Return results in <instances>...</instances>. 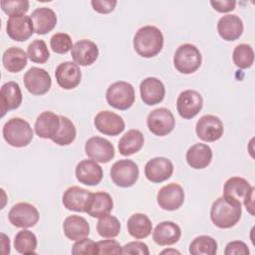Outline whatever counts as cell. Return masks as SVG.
Instances as JSON below:
<instances>
[{
	"mask_svg": "<svg viewBox=\"0 0 255 255\" xmlns=\"http://www.w3.org/2000/svg\"><path fill=\"white\" fill-rule=\"evenodd\" d=\"M163 47L161 31L151 25L139 28L133 37V49L143 58H152L159 54Z\"/></svg>",
	"mask_w": 255,
	"mask_h": 255,
	"instance_id": "1",
	"label": "cell"
},
{
	"mask_svg": "<svg viewBox=\"0 0 255 255\" xmlns=\"http://www.w3.org/2000/svg\"><path fill=\"white\" fill-rule=\"evenodd\" d=\"M242 214L241 204L230 202L223 196L218 197L211 206L210 219L212 223L221 229L231 228L236 225Z\"/></svg>",
	"mask_w": 255,
	"mask_h": 255,
	"instance_id": "2",
	"label": "cell"
},
{
	"mask_svg": "<svg viewBox=\"0 0 255 255\" xmlns=\"http://www.w3.org/2000/svg\"><path fill=\"white\" fill-rule=\"evenodd\" d=\"M5 141L14 147L27 146L33 139V129L30 124L21 118L8 120L2 129Z\"/></svg>",
	"mask_w": 255,
	"mask_h": 255,
	"instance_id": "3",
	"label": "cell"
},
{
	"mask_svg": "<svg viewBox=\"0 0 255 255\" xmlns=\"http://www.w3.org/2000/svg\"><path fill=\"white\" fill-rule=\"evenodd\" d=\"M202 63L199 49L189 43L180 45L173 56V65L181 74H192L196 72Z\"/></svg>",
	"mask_w": 255,
	"mask_h": 255,
	"instance_id": "4",
	"label": "cell"
},
{
	"mask_svg": "<svg viewBox=\"0 0 255 255\" xmlns=\"http://www.w3.org/2000/svg\"><path fill=\"white\" fill-rule=\"evenodd\" d=\"M106 99L112 108L126 111L129 109L134 103V89L132 85L128 82H116L109 86L106 93Z\"/></svg>",
	"mask_w": 255,
	"mask_h": 255,
	"instance_id": "5",
	"label": "cell"
},
{
	"mask_svg": "<svg viewBox=\"0 0 255 255\" xmlns=\"http://www.w3.org/2000/svg\"><path fill=\"white\" fill-rule=\"evenodd\" d=\"M111 178L113 182L123 188L132 186L138 179V166L131 159H120L111 167Z\"/></svg>",
	"mask_w": 255,
	"mask_h": 255,
	"instance_id": "6",
	"label": "cell"
},
{
	"mask_svg": "<svg viewBox=\"0 0 255 255\" xmlns=\"http://www.w3.org/2000/svg\"><path fill=\"white\" fill-rule=\"evenodd\" d=\"M39 211L31 203L19 202L13 205L8 213L10 223L18 228H30L39 221Z\"/></svg>",
	"mask_w": 255,
	"mask_h": 255,
	"instance_id": "7",
	"label": "cell"
},
{
	"mask_svg": "<svg viewBox=\"0 0 255 255\" xmlns=\"http://www.w3.org/2000/svg\"><path fill=\"white\" fill-rule=\"evenodd\" d=\"M146 125L151 133L157 136H164L173 130L175 120L168 109L158 108L148 114Z\"/></svg>",
	"mask_w": 255,
	"mask_h": 255,
	"instance_id": "8",
	"label": "cell"
},
{
	"mask_svg": "<svg viewBox=\"0 0 255 255\" xmlns=\"http://www.w3.org/2000/svg\"><path fill=\"white\" fill-rule=\"evenodd\" d=\"M23 82L27 91L35 96L46 94L52 85L50 74L42 68L32 67L23 76Z\"/></svg>",
	"mask_w": 255,
	"mask_h": 255,
	"instance_id": "9",
	"label": "cell"
},
{
	"mask_svg": "<svg viewBox=\"0 0 255 255\" xmlns=\"http://www.w3.org/2000/svg\"><path fill=\"white\" fill-rule=\"evenodd\" d=\"M195 131L197 136L203 141H216L223 135V123L216 116L205 115L197 121Z\"/></svg>",
	"mask_w": 255,
	"mask_h": 255,
	"instance_id": "10",
	"label": "cell"
},
{
	"mask_svg": "<svg viewBox=\"0 0 255 255\" xmlns=\"http://www.w3.org/2000/svg\"><path fill=\"white\" fill-rule=\"evenodd\" d=\"M203 107V99L195 90H185L181 92L176 101L178 115L184 120L194 118Z\"/></svg>",
	"mask_w": 255,
	"mask_h": 255,
	"instance_id": "11",
	"label": "cell"
},
{
	"mask_svg": "<svg viewBox=\"0 0 255 255\" xmlns=\"http://www.w3.org/2000/svg\"><path fill=\"white\" fill-rule=\"evenodd\" d=\"M184 190L178 183H168L162 186L156 195L157 204L167 211L177 210L184 202Z\"/></svg>",
	"mask_w": 255,
	"mask_h": 255,
	"instance_id": "12",
	"label": "cell"
},
{
	"mask_svg": "<svg viewBox=\"0 0 255 255\" xmlns=\"http://www.w3.org/2000/svg\"><path fill=\"white\" fill-rule=\"evenodd\" d=\"M85 152L97 162L107 163L115 156V147L111 141L101 136L90 137L85 144Z\"/></svg>",
	"mask_w": 255,
	"mask_h": 255,
	"instance_id": "13",
	"label": "cell"
},
{
	"mask_svg": "<svg viewBox=\"0 0 255 255\" xmlns=\"http://www.w3.org/2000/svg\"><path fill=\"white\" fill-rule=\"evenodd\" d=\"M96 128L110 136L119 135L125 129V122L121 116L114 112L102 111L98 113L94 119Z\"/></svg>",
	"mask_w": 255,
	"mask_h": 255,
	"instance_id": "14",
	"label": "cell"
},
{
	"mask_svg": "<svg viewBox=\"0 0 255 255\" xmlns=\"http://www.w3.org/2000/svg\"><path fill=\"white\" fill-rule=\"evenodd\" d=\"M172 173V162L170 159L163 156H157L149 159L144 166L145 177L153 183H160L167 180Z\"/></svg>",
	"mask_w": 255,
	"mask_h": 255,
	"instance_id": "15",
	"label": "cell"
},
{
	"mask_svg": "<svg viewBox=\"0 0 255 255\" xmlns=\"http://www.w3.org/2000/svg\"><path fill=\"white\" fill-rule=\"evenodd\" d=\"M6 31L8 36L17 42L28 40L34 33V27L30 16L15 15L7 20Z\"/></svg>",
	"mask_w": 255,
	"mask_h": 255,
	"instance_id": "16",
	"label": "cell"
},
{
	"mask_svg": "<svg viewBox=\"0 0 255 255\" xmlns=\"http://www.w3.org/2000/svg\"><path fill=\"white\" fill-rule=\"evenodd\" d=\"M55 77L57 84L64 90L75 89L82 79V72L80 67L71 61H66L56 68Z\"/></svg>",
	"mask_w": 255,
	"mask_h": 255,
	"instance_id": "17",
	"label": "cell"
},
{
	"mask_svg": "<svg viewBox=\"0 0 255 255\" xmlns=\"http://www.w3.org/2000/svg\"><path fill=\"white\" fill-rule=\"evenodd\" d=\"M92 192L80 186L68 187L62 197L64 207L76 212H86Z\"/></svg>",
	"mask_w": 255,
	"mask_h": 255,
	"instance_id": "18",
	"label": "cell"
},
{
	"mask_svg": "<svg viewBox=\"0 0 255 255\" xmlns=\"http://www.w3.org/2000/svg\"><path fill=\"white\" fill-rule=\"evenodd\" d=\"M71 56L78 66H90L98 59L99 48L93 41L83 39L74 44Z\"/></svg>",
	"mask_w": 255,
	"mask_h": 255,
	"instance_id": "19",
	"label": "cell"
},
{
	"mask_svg": "<svg viewBox=\"0 0 255 255\" xmlns=\"http://www.w3.org/2000/svg\"><path fill=\"white\" fill-rule=\"evenodd\" d=\"M139 93L142 102L147 106H153L162 102L165 96L163 83L154 77H148L141 81Z\"/></svg>",
	"mask_w": 255,
	"mask_h": 255,
	"instance_id": "20",
	"label": "cell"
},
{
	"mask_svg": "<svg viewBox=\"0 0 255 255\" xmlns=\"http://www.w3.org/2000/svg\"><path fill=\"white\" fill-rule=\"evenodd\" d=\"M75 174L80 183L94 186L101 182L103 178V168L94 159H84L77 164Z\"/></svg>",
	"mask_w": 255,
	"mask_h": 255,
	"instance_id": "21",
	"label": "cell"
},
{
	"mask_svg": "<svg viewBox=\"0 0 255 255\" xmlns=\"http://www.w3.org/2000/svg\"><path fill=\"white\" fill-rule=\"evenodd\" d=\"M22 104V92L18 83L10 81L2 85L0 90L1 117L11 110L18 109Z\"/></svg>",
	"mask_w": 255,
	"mask_h": 255,
	"instance_id": "22",
	"label": "cell"
},
{
	"mask_svg": "<svg viewBox=\"0 0 255 255\" xmlns=\"http://www.w3.org/2000/svg\"><path fill=\"white\" fill-rule=\"evenodd\" d=\"M253 186L243 177L233 176L228 178L223 187V197L234 203L242 205V202L246 195L250 192Z\"/></svg>",
	"mask_w": 255,
	"mask_h": 255,
	"instance_id": "23",
	"label": "cell"
},
{
	"mask_svg": "<svg viewBox=\"0 0 255 255\" xmlns=\"http://www.w3.org/2000/svg\"><path fill=\"white\" fill-rule=\"evenodd\" d=\"M60 128V116L51 111L41 113L35 122L36 134L45 139H52L58 132Z\"/></svg>",
	"mask_w": 255,
	"mask_h": 255,
	"instance_id": "24",
	"label": "cell"
},
{
	"mask_svg": "<svg viewBox=\"0 0 255 255\" xmlns=\"http://www.w3.org/2000/svg\"><path fill=\"white\" fill-rule=\"evenodd\" d=\"M34 32L38 35H45L51 32L57 24L56 13L48 7H40L35 9L30 15Z\"/></svg>",
	"mask_w": 255,
	"mask_h": 255,
	"instance_id": "25",
	"label": "cell"
},
{
	"mask_svg": "<svg viewBox=\"0 0 255 255\" xmlns=\"http://www.w3.org/2000/svg\"><path fill=\"white\" fill-rule=\"evenodd\" d=\"M243 22L235 14L222 16L217 22L219 36L225 41H235L243 33Z\"/></svg>",
	"mask_w": 255,
	"mask_h": 255,
	"instance_id": "26",
	"label": "cell"
},
{
	"mask_svg": "<svg viewBox=\"0 0 255 255\" xmlns=\"http://www.w3.org/2000/svg\"><path fill=\"white\" fill-rule=\"evenodd\" d=\"M181 236L180 227L172 221H162L152 232L153 241L160 246L172 245L178 242Z\"/></svg>",
	"mask_w": 255,
	"mask_h": 255,
	"instance_id": "27",
	"label": "cell"
},
{
	"mask_svg": "<svg viewBox=\"0 0 255 255\" xmlns=\"http://www.w3.org/2000/svg\"><path fill=\"white\" fill-rule=\"evenodd\" d=\"M113 207L114 202L112 196L108 192L98 191L92 193L86 213H88L91 217L101 218L110 214Z\"/></svg>",
	"mask_w": 255,
	"mask_h": 255,
	"instance_id": "28",
	"label": "cell"
},
{
	"mask_svg": "<svg viewBox=\"0 0 255 255\" xmlns=\"http://www.w3.org/2000/svg\"><path fill=\"white\" fill-rule=\"evenodd\" d=\"M186 161L194 169L207 167L212 160V149L205 143H195L186 151Z\"/></svg>",
	"mask_w": 255,
	"mask_h": 255,
	"instance_id": "29",
	"label": "cell"
},
{
	"mask_svg": "<svg viewBox=\"0 0 255 255\" xmlns=\"http://www.w3.org/2000/svg\"><path fill=\"white\" fill-rule=\"evenodd\" d=\"M63 230L68 239L77 241L89 236L90 224L80 215H70L63 222Z\"/></svg>",
	"mask_w": 255,
	"mask_h": 255,
	"instance_id": "30",
	"label": "cell"
},
{
	"mask_svg": "<svg viewBox=\"0 0 255 255\" xmlns=\"http://www.w3.org/2000/svg\"><path fill=\"white\" fill-rule=\"evenodd\" d=\"M144 143V136L138 129L128 130L119 140V151L124 156H129L141 149Z\"/></svg>",
	"mask_w": 255,
	"mask_h": 255,
	"instance_id": "31",
	"label": "cell"
},
{
	"mask_svg": "<svg viewBox=\"0 0 255 255\" xmlns=\"http://www.w3.org/2000/svg\"><path fill=\"white\" fill-rule=\"evenodd\" d=\"M127 228L130 236L135 239H142L151 233L152 223L147 215L143 213H134L128 219Z\"/></svg>",
	"mask_w": 255,
	"mask_h": 255,
	"instance_id": "32",
	"label": "cell"
},
{
	"mask_svg": "<svg viewBox=\"0 0 255 255\" xmlns=\"http://www.w3.org/2000/svg\"><path fill=\"white\" fill-rule=\"evenodd\" d=\"M28 55L19 47L8 48L2 56V63L4 68L10 73H18L22 71L27 65Z\"/></svg>",
	"mask_w": 255,
	"mask_h": 255,
	"instance_id": "33",
	"label": "cell"
},
{
	"mask_svg": "<svg viewBox=\"0 0 255 255\" xmlns=\"http://www.w3.org/2000/svg\"><path fill=\"white\" fill-rule=\"evenodd\" d=\"M37 237L36 235L27 229L19 231L14 238V248L15 250L24 255L36 254L37 248Z\"/></svg>",
	"mask_w": 255,
	"mask_h": 255,
	"instance_id": "34",
	"label": "cell"
},
{
	"mask_svg": "<svg viewBox=\"0 0 255 255\" xmlns=\"http://www.w3.org/2000/svg\"><path fill=\"white\" fill-rule=\"evenodd\" d=\"M77 130L72 121L67 117L60 116V128L51 140L58 145H68L75 140Z\"/></svg>",
	"mask_w": 255,
	"mask_h": 255,
	"instance_id": "35",
	"label": "cell"
},
{
	"mask_svg": "<svg viewBox=\"0 0 255 255\" xmlns=\"http://www.w3.org/2000/svg\"><path fill=\"white\" fill-rule=\"evenodd\" d=\"M217 252L216 240L208 235L195 237L189 245V253L192 255H214Z\"/></svg>",
	"mask_w": 255,
	"mask_h": 255,
	"instance_id": "36",
	"label": "cell"
},
{
	"mask_svg": "<svg viewBox=\"0 0 255 255\" xmlns=\"http://www.w3.org/2000/svg\"><path fill=\"white\" fill-rule=\"evenodd\" d=\"M97 231L103 238H115L121 232L120 220L110 214L101 217L97 223Z\"/></svg>",
	"mask_w": 255,
	"mask_h": 255,
	"instance_id": "37",
	"label": "cell"
},
{
	"mask_svg": "<svg viewBox=\"0 0 255 255\" xmlns=\"http://www.w3.org/2000/svg\"><path fill=\"white\" fill-rule=\"evenodd\" d=\"M232 60L236 67L240 69H248L254 63V51L248 44H239L234 48Z\"/></svg>",
	"mask_w": 255,
	"mask_h": 255,
	"instance_id": "38",
	"label": "cell"
},
{
	"mask_svg": "<svg viewBox=\"0 0 255 255\" xmlns=\"http://www.w3.org/2000/svg\"><path fill=\"white\" fill-rule=\"evenodd\" d=\"M27 55L32 62L38 64H44L50 58V52L46 43L40 39H36L28 45Z\"/></svg>",
	"mask_w": 255,
	"mask_h": 255,
	"instance_id": "39",
	"label": "cell"
},
{
	"mask_svg": "<svg viewBox=\"0 0 255 255\" xmlns=\"http://www.w3.org/2000/svg\"><path fill=\"white\" fill-rule=\"evenodd\" d=\"M50 46L53 52L57 54H66L73 48L70 35L67 33H56L50 39Z\"/></svg>",
	"mask_w": 255,
	"mask_h": 255,
	"instance_id": "40",
	"label": "cell"
},
{
	"mask_svg": "<svg viewBox=\"0 0 255 255\" xmlns=\"http://www.w3.org/2000/svg\"><path fill=\"white\" fill-rule=\"evenodd\" d=\"M1 9L9 16L25 15L29 10V1L27 0H2Z\"/></svg>",
	"mask_w": 255,
	"mask_h": 255,
	"instance_id": "41",
	"label": "cell"
},
{
	"mask_svg": "<svg viewBox=\"0 0 255 255\" xmlns=\"http://www.w3.org/2000/svg\"><path fill=\"white\" fill-rule=\"evenodd\" d=\"M72 254L74 255H96L98 254V248H97V242L93 241L89 238H83L80 240H77L76 243L72 247Z\"/></svg>",
	"mask_w": 255,
	"mask_h": 255,
	"instance_id": "42",
	"label": "cell"
},
{
	"mask_svg": "<svg viewBox=\"0 0 255 255\" xmlns=\"http://www.w3.org/2000/svg\"><path fill=\"white\" fill-rule=\"evenodd\" d=\"M97 248L98 254H123V246L111 238L98 241Z\"/></svg>",
	"mask_w": 255,
	"mask_h": 255,
	"instance_id": "43",
	"label": "cell"
},
{
	"mask_svg": "<svg viewBox=\"0 0 255 255\" xmlns=\"http://www.w3.org/2000/svg\"><path fill=\"white\" fill-rule=\"evenodd\" d=\"M123 254H139L148 255L149 249L147 245L140 241H131L123 246Z\"/></svg>",
	"mask_w": 255,
	"mask_h": 255,
	"instance_id": "44",
	"label": "cell"
},
{
	"mask_svg": "<svg viewBox=\"0 0 255 255\" xmlns=\"http://www.w3.org/2000/svg\"><path fill=\"white\" fill-rule=\"evenodd\" d=\"M250 253L249 248L243 241L235 240L227 243L224 249L225 255H248Z\"/></svg>",
	"mask_w": 255,
	"mask_h": 255,
	"instance_id": "45",
	"label": "cell"
},
{
	"mask_svg": "<svg viewBox=\"0 0 255 255\" xmlns=\"http://www.w3.org/2000/svg\"><path fill=\"white\" fill-rule=\"evenodd\" d=\"M118 2L116 0H92L93 9L101 14H108L115 10Z\"/></svg>",
	"mask_w": 255,
	"mask_h": 255,
	"instance_id": "46",
	"label": "cell"
},
{
	"mask_svg": "<svg viewBox=\"0 0 255 255\" xmlns=\"http://www.w3.org/2000/svg\"><path fill=\"white\" fill-rule=\"evenodd\" d=\"M211 6L219 13H227L235 9L236 1L234 0H211Z\"/></svg>",
	"mask_w": 255,
	"mask_h": 255,
	"instance_id": "47",
	"label": "cell"
},
{
	"mask_svg": "<svg viewBox=\"0 0 255 255\" xmlns=\"http://www.w3.org/2000/svg\"><path fill=\"white\" fill-rule=\"evenodd\" d=\"M254 190H255V188L252 187L250 192L246 195V197L244 198V200L242 202L244 204V206L246 207L247 211L251 215H254V211H253V209H254Z\"/></svg>",
	"mask_w": 255,
	"mask_h": 255,
	"instance_id": "48",
	"label": "cell"
},
{
	"mask_svg": "<svg viewBox=\"0 0 255 255\" xmlns=\"http://www.w3.org/2000/svg\"><path fill=\"white\" fill-rule=\"evenodd\" d=\"M1 236H2L3 254H9L10 253V241H9V238L4 233H1Z\"/></svg>",
	"mask_w": 255,
	"mask_h": 255,
	"instance_id": "49",
	"label": "cell"
},
{
	"mask_svg": "<svg viewBox=\"0 0 255 255\" xmlns=\"http://www.w3.org/2000/svg\"><path fill=\"white\" fill-rule=\"evenodd\" d=\"M161 254H180V252L174 249H167V250L161 251Z\"/></svg>",
	"mask_w": 255,
	"mask_h": 255,
	"instance_id": "50",
	"label": "cell"
}]
</instances>
